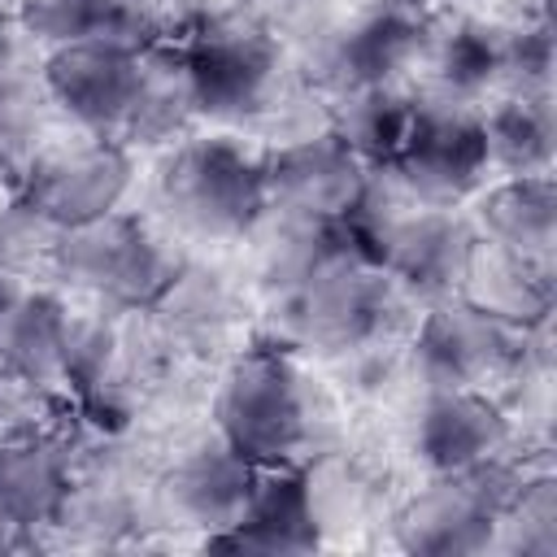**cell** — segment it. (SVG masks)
Masks as SVG:
<instances>
[{
  "mask_svg": "<svg viewBox=\"0 0 557 557\" xmlns=\"http://www.w3.org/2000/svg\"><path fill=\"white\" fill-rule=\"evenodd\" d=\"M387 170L418 205L453 209L487 170L483 104L426 78L413 91V122Z\"/></svg>",
  "mask_w": 557,
  "mask_h": 557,
  "instance_id": "obj_1",
  "label": "cell"
},
{
  "mask_svg": "<svg viewBox=\"0 0 557 557\" xmlns=\"http://www.w3.org/2000/svg\"><path fill=\"white\" fill-rule=\"evenodd\" d=\"M161 200L178 226L209 239L244 235L270 209L261 157L235 139L178 144L161 170Z\"/></svg>",
  "mask_w": 557,
  "mask_h": 557,
  "instance_id": "obj_2",
  "label": "cell"
},
{
  "mask_svg": "<svg viewBox=\"0 0 557 557\" xmlns=\"http://www.w3.org/2000/svg\"><path fill=\"white\" fill-rule=\"evenodd\" d=\"M218 431L252 466H287L309 440L305 379L283 352H244L218 396Z\"/></svg>",
  "mask_w": 557,
  "mask_h": 557,
  "instance_id": "obj_3",
  "label": "cell"
},
{
  "mask_svg": "<svg viewBox=\"0 0 557 557\" xmlns=\"http://www.w3.org/2000/svg\"><path fill=\"white\" fill-rule=\"evenodd\" d=\"M518 487L522 474L492 453L413 496L396 518V535L413 553H479L492 544L496 522L513 505Z\"/></svg>",
  "mask_w": 557,
  "mask_h": 557,
  "instance_id": "obj_4",
  "label": "cell"
},
{
  "mask_svg": "<svg viewBox=\"0 0 557 557\" xmlns=\"http://www.w3.org/2000/svg\"><path fill=\"white\" fill-rule=\"evenodd\" d=\"M52 270L117 305H152L174 283V265L165 248L148 235L139 218H126L117 209L65 226Z\"/></svg>",
  "mask_w": 557,
  "mask_h": 557,
  "instance_id": "obj_5",
  "label": "cell"
},
{
  "mask_svg": "<svg viewBox=\"0 0 557 557\" xmlns=\"http://www.w3.org/2000/svg\"><path fill=\"white\" fill-rule=\"evenodd\" d=\"M196 109L218 122H252L278 96V39L248 13L187 39Z\"/></svg>",
  "mask_w": 557,
  "mask_h": 557,
  "instance_id": "obj_6",
  "label": "cell"
},
{
  "mask_svg": "<svg viewBox=\"0 0 557 557\" xmlns=\"http://www.w3.org/2000/svg\"><path fill=\"white\" fill-rule=\"evenodd\" d=\"M126 187H131L126 148L113 135H91V131L65 144H39L26 157V174H22V200H30L61 231L117 209Z\"/></svg>",
  "mask_w": 557,
  "mask_h": 557,
  "instance_id": "obj_7",
  "label": "cell"
},
{
  "mask_svg": "<svg viewBox=\"0 0 557 557\" xmlns=\"http://www.w3.org/2000/svg\"><path fill=\"white\" fill-rule=\"evenodd\" d=\"M392 287L379 265H344L287 296V318L300 344L318 352H352L383 335Z\"/></svg>",
  "mask_w": 557,
  "mask_h": 557,
  "instance_id": "obj_8",
  "label": "cell"
},
{
  "mask_svg": "<svg viewBox=\"0 0 557 557\" xmlns=\"http://www.w3.org/2000/svg\"><path fill=\"white\" fill-rule=\"evenodd\" d=\"M261 174L265 200L305 218H344L370 178L366 161L335 131L270 148V157H261Z\"/></svg>",
  "mask_w": 557,
  "mask_h": 557,
  "instance_id": "obj_9",
  "label": "cell"
},
{
  "mask_svg": "<svg viewBox=\"0 0 557 557\" xmlns=\"http://www.w3.org/2000/svg\"><path fill=\"white\" fill-rule=\"evenodd\" d=\"M135 52L104 39L57 44L44 57V83L52 104L91 135H117L135 96Z\"/></svg>",
  "mask_w": 557,
  "mask_h": 557,
  "instance_id": "obj_10",
  "label": "cell"
},
{
  "mask_svg": "<svg viewBox=\"0 0 557 557\" xmlns=\"http://www.w3.org/2000/svg\"><path fill=\"white\" fill-rule=\"evenodd\" d=\"M513 357L509 322L466 305L440 300L418 331V366L431 387H483Z\"/></svg>",
  "mask_w": 557,
  "mask_h": 557,
  "instance_id": "obj_11",
  "label": "cell"
},
{
  "mask_svg": "<svg viewBox=\"0 0 557 557\" xmlns=\"http://www.w3.org/2000/svg\"><path fill=\"white\" fill-rule=\"evenodd\" d=\"M318 540H322V527H318L313 483L292 466H261L248 509L239 513L235 527L209 535V548L287 557V553H313Z\"/></svg>",
  "mask_w": 557,
  "mask_h": 557,
  "instance_id": "obj_12",
  "label": "cell"
},
{
  "mask_svg": "<svg viewBox=\"0 0 557 557\" xmlns=\"http://www.w3.org/2000/svg\"><path fill=\"white\" fill-rule=\"evenodd\" d=\"M474 244L479 239L470 235V226L461 218H453L448 209L413 205L392 226L379 270H387L392 278H400L405 287H413L431 300H444L461 287Z\"/></svg>",
  "mask_w": 557,
  "mask_h": 557,
  "instance_id": "obj_13",
  "label": "cell"
},
{
  "mask_svg": "<svg viewBox=\"0 0 557 557\" xmlns=\"http://www.w3.org/2000/svg\"><path fill=\"white\" fill-rule=\"evenodd\" d=\"M135 96L122 117L126 139L135 144H170L187 131L196 109V78H191V52L187 39H161L135 57Z\"/></svg>",
  "mask_w": 557,
  "mask_h": 557,
  "instance_id": "obj_14",
  "label": "cell"
},
{
  "mask_svg": "<svg viewBox=\"0 0 557 557\" xmlns=\"http://www.w3.org/2000/svg\"><path fill=\"white\" fill-rule=\"evenodd\" d=\"M505 435V413L479 387H431L418 422V453L440 474H453L500 453Z\"/></svg>",
  "mask_w": 557,
  "mask_h": 557,
  "instance_id": "obj_15",
  "label": "cell"
},
{
  "mask_svg": "<svg viewBox=\"0 0 557 557\" xmlns=\"http://www.w3.org/2000/svg\"><path fill=\"white\" fill-rule=\"evenodd\" d=\"M257 470L244 453H235L226 440L218 444H205L196 448L170 479V496L174 505L196 522V527H209L213 535L235 527L239 513L248 509V496H252V483H257Z\"/></svg>",
  "mask_w": 557,
  "mask_h": 557,
  "instance_id": "obj_16",
  "label": "cell"
},
{
  "mask_svg": "<svg viewBox=\"0 0 557 557\" xmlns=\"http://www.w3.org/2000/svg\"><path fill=\"white\" fill-rule=\"evenodd\" d=\"M65 505H70V470L57 444L35 435L0 444V522L4 527L57 522Z\"/></svg>",
  "mask_w": 557,
  "mask_h": 557,
  "instance_id": "obj_17",
  "label": "cell"
},
{
  "mask_svg": "<svg viewBox=\"0 0 557 557\" xmlns=\"http://www.w3.org/2000/svg\"><path fill=\"white\" fill-rule=\"evenodd\" d=\"M479 222L487 239L513 257L527 261H548L553 239H557V187L548 174H513L496 183L483 205Z\"/></svg>",
  "mask_w": 557,
  "mask_h": 557,
  "instance_id": "obj_18",
  "label": "cell"
},
{
  "mask_svg": "<svg viewBox=\"0 0 557 557\" xmlns=\"http://www.w3.org/2000/svg\"><path fill=\"white\" fill-rule=\"evenodd\" d=\"M461 300L500 318V322H540L548 313V261H527L513 257L496 244L470 252L466 278H461Z\"/></svg>",
  "mask_w": 557,
  "mask_h": 557,
  "instance_id": "obj_19",
  "label": "cell"
},
{
  "mask_svg": "<svg viewBox=\"0 0 557 557\" xmlns=\"http://www.w3.org/2000/svg\"><path fill=\"white\" fill-rule=\"evenodd\" d=\"M331 109V131L370 165V161H392L409 135L413 122V96H405L396 83H361L335 91Z\"/></svg>",
  "mask_w": 557,
  "mask_h": 557,
  "instance_id": "obj_20",
  "label": "cell"
},
{
  "mask_svg": "<svg viewBox=\"0 0 557 557\" xmlns=\"http://www.w3.org/2000/svg\"><path fill=\"white\" fill-rule=\"evenodd\" d=\"M553 100L548 96H509L492 113L483 109V144L487 165H500L513 174H548L553 165Z\"/></svg>",
  "mask_w": 557,
  "mask_h": 557,
  "instance_id": "obj_21",
  "label": "cell"
},
{
  "mask_svg": "<svg viewBox=\"0 0 557 557\" xmlns=\"http://www.w3.org/2000/svg\"><path fill=\"white\" fill-rule=\"evenodd\" d=\"M65 326H70V309L52 296V292H26L4 344H0V361L9 374H17L22 383H52L61 379V361H65Z\"/></svg>",
  "mask_w": 557,
  "mask_h": 557,
  "instance_id": "obj_22",
  "label": "cell"
},
{
  "mask_svg": "<svg viewBox=\"0 0 557 557\" xmlns=\"http://www.w3.org/2000/svg\"><path fill=\"white\" fill-rule=\"evenodd\" d=\"M500 48H505V30L500 26L466 17V22L448 26V35L435 39L431 83L453 87V91L479 100L487 87L500 83Z\"/></svg>",
  "mask_w": 557,
  "mask_h": 557,
  "instance_id": "obj_23",
  "label": "cell"
},
{
  "mask_svg": "<svg viewBox=\"0 0 557 557\" xmlns=\"http://www.w3.org/2000/svg\"><path fill=\"white\" fill-rule=\"evenodd\" d=\"M52 109L57 104L44 83V61H22L0 70V152L30 157L44 144Z\"/></svg>",
  "mask_w": 557,
  "mask_h": 557,
  "instance_id": "obj_24",
  "label": "cell"
},
{
  "mask_svg": "<svg viewBox=\"0 0 557 557\" xmlns=\"http://www.w3.org/2000/svg\"><path fill=\"white\" fill-rule=\"evenodd\" d=\"M117 0H17V26L35 44H74L96 39Z\"/></svg>",
  "mask_w": 557,
  "mask_h": 557,
  "instance_id": "obj_25",
  "label": "cell"
},
{
  "mask_svg": "<svg viewBox=\"0 0 557 557\" xmlns=\"http://www.w3.org/2000/svg\"><path fill=\"white\" fill-rule=\"evenodd\" d=\"M61 244V226L44 218L30 200H13L0 209V270L4 274H30L39 265H52Z\"/></svg>",
  "mask_w": 557,
  "mask_h": 557,
  "instance_id": "obj_26",
  "label": "cell"
},
{
  "mask_svg": "<svg viewBox=\"0 0 557 557\" xmlns=\"http://www.w3.org/2000/svg\"><path fill=\"white\" fill-rule=\"evenodd\" d=\"M509 531V548L522 553H557V487L553 479H522L513 505L500 513V522Z\"/></svg>",
  "mask_w": 557,
  "mask_h": 557,
  "instance_id": "obj_27",
  "label": "cell"
},
{
  "mask_svg": "<svg viewBox=\"0 0 557 557\" xmlns=\"http://www.w3.org/2000/svg\"><path fill=\"white\" fill-rule=\"evenodd\" d=\"M500 83L509 87V96H548V83H553V35H548V26L505 30Z\"/></svg>",
  "mask_w": 557,
  "mask_h": 557,
  "instance_id": "obj_28",
  "label": "cell"
},
{
  "mask_svg": "<svg viewBox=\"0 0 557 557\" xmlns=\"http://www.w3.org/2000/svg\"><path fill=\"white\" fill-rule=\"evenodd\" d=\"M113 326L104 318H74L70 313V326H65V361H61V379H70L78 392H91L96 383H104V370H109V357H113Z\"/></svg>",
  "mask_w": 557,
  "mask_h": 557,
  "instance_id": "obj_29",
  "label": "cell"
},
{
  "mask_svg": "<svg viewBox=\"0 0 557 557\" xmlns=\"http://www.w3.org/2000/svg\"><path fill=\"white\" fill-rule=\"evenodd\" d=\"M257 22H261L274 39H296L300 48H305V44H318V39H326L331 30L344 26L335 0H265V13H261Z\"/></svg>",
  "mask_w": 557,
  "mask_h": 557,
  "instance_id": "obj_30",
  "label": "cell"
},
{
  "mask_svg": "<svg viewBox=\"0 0 557 557\" xmlns=\"http://www.w3.org/2000/svg\"><path fill=\"white\" fill-rule=\"evenodd\" d=\"M248 0H165L170 9V22L174 26H187L191 35L205 30V26H218L226 17H239Z\"/></svg>",
  "mask_w": 557,
  "mask_h": 557,
  "instance_id": "obj_31",
  "label": "cell"
},
{
  "mask_svg": "<svg viewBox=\"0 0 557 557\" xmlns=\"http://www.w3.org/2000/svg\"><path fill=\"white\" fill-rule=\"evenodd\" d=\"M22 287H17V274H4L0 270V344H4V331H9V322H13V313H17V305H22Z\"/></svg>",
  "mask_w": 557,
  "mask_h": 557,
  "instance_id": "obj_32",
  "label": "cell"
},
{
  "mask_svg": "<svg viewBox=\"0 0 557 557\" xmlns=\"http://www.w3.org/2000/svg\"><path fill=\"white\" fill-rule=\"evenodd\" d=\"M379 4H400V9H422L426 0H379Z\"/></svg>",
  "mask_w": 557,
  "mask_h": 557,
  "instance_id": "obj_33",
  "label": "cell"
},
{
  "mask_svg": "<svg viewBox=\"0 0 557 557\" xmlns=\"http://www.w3.org/2000/svg\"><path fill=\"white\" fill-rule=\"evenodd\" d=\"M4 544H9V540H4V531H0V548H4Z\"/></svg>",
  "mask_w": 557,
  "mask_h": 557,
  "instance_id": "obj_34",
  "label": "cell"
},
{
  "mask_svg": "<svg viewBox=\"0 0 557 557\" xmlns=\"http://www.w3.org/2000/svg\"><path fill=\"white\" fill-rule=\"evenodd\" d=\"M0 161H4V152H0Z\"/></svg>",
  "mask_w": 557,
  "mask_h": 557,
  "instance_id": "obj_35",
  "label": "cell"
},
{
  "mask_svg": "<svg viewBox=\"0 0 557 557\" xmlns=\"http://www.w3.org/2000/svg\"><path fill=\"white\" fill-rule=\"evenodd\" d=\"M0 17H4V13H0Z\"/></svg>",
  "mask_w": 557,
  "mask_h": 557,
  "instance_id": "obj_36",
  "label": "cell"
},
{
  "mask_svg": "<svg viewBox=\"0 0 557 557\" xmlns=\"http://www.w3.org/2000/svg\"><path fill=\"white\" fill-rule=\"evenodd\" d=\"M161 4H165V0H161Z\"/></svg>",
  "mask_w": 557,
  "mask_h": 557,
  "instance_id": "obj_37",
  "label": "cell"
}]
</instances>
